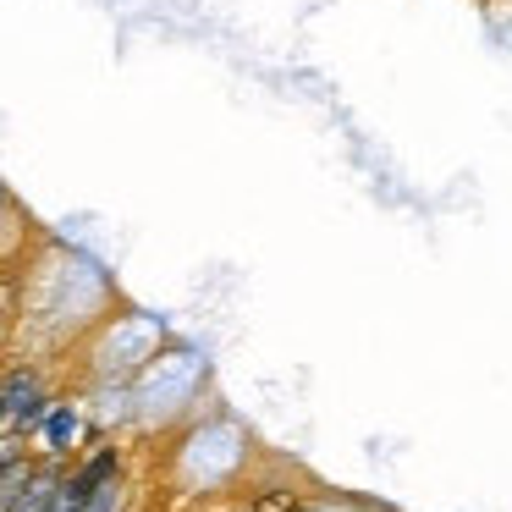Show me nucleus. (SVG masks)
<instances>
[{
    "label": "nucleus",
    "mask_w": 512,
    "mask_h": 512,
    "mask_svg": "<svg viewBox=\"0 0 512 512\" xmlns=\"http://www.w3.org/2000/svg\"><path fill=\"white\" fill-rule=\"evenodd\" d=\"M39 441H45L50 457H67L78 441H89V419H83L78 402H50L45 424H39Z\"/></svg>",
    "instance_id": "obj_1"
},
{
    "label": "nucleus",
    "mask_w": 512,
    "mask_h": 512,
    "mask_svg": "<svg viewBox=\"0 0 512 512\" xmlns=\"http://www.w3.org/2000/svg\"><path fill=\"white\" fill-rule=\"evenodd\" d=\"M61 479H67V457H45V463H34V474H28L23 496H17L12 512H50L61 496Z\"/></svg>",
    "instance_id": "obj_2"
},
{
    "label": "nucleus",
    "mask_w": 512,
    "mask_h": 512,
    "mask_svg": "<svg viewBox=\"0 0 512 512\" xmlns=\"http://www.w3.org/2000/svg\"><path fill=\"white\" fill-rule=\"evenodd\" d=\"M28 474H34V457H28V452H17L12 463L0 468V512H12V507H17V496H23Z\"/></svg>",
    "instance_id": "obj_3"
},
{
    "label": "nucleus",
    "mask_w": 512,
    "mask_h": 512,
    "mask_svg": "<svg viewBox=\"0 0 512 512\" xmlns=\"http://www.w3.org/2000/svg\"><path fill=\"white\" fill-rule=\"evenodd\" d=\"M50 512H78V507H67V501H61V496H56V507H50Z\"/></svg>",
    "instance_id": "obj_4"
}]
</instances>
